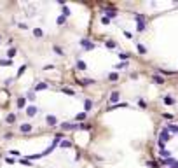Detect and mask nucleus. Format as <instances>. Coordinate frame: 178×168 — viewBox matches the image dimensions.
<instances>
[{
    "mask_svg": "<svg viewBox=\"0 0 178 168\" xmlns=\"http://www.w3.org/2000/svg\"><path fill=\"white\" fill-rule=\"evenodd\" d=\"M19 130H21V133H30V131H32V124H28V123H23L21 126H19Z\"/></svg>",
    "mask_w": 178,
    "mask_h": 168,
    "instance_id": "obj_1",
    "label": "nucleus"
},
{
    "mask_svg": "<svg viewBox=\"0 0 178 168\" xmlns=\"http://www.w3.org/2000/svg\"><path fill=\"white\" fill-rule=\"evenodd\" d=\"M37 112H38V109H37V107H33V105H32V107H28V109H26V114H28V116H30V117H33V116H35V114H37Z\"/></svg>",
    "mask_w": 178,
    "mask_h": 168,
    "instance_id": "obj_2",
    "label": "nucleus"
},
{
    "mask_svg": "<svg viewBox=\"0 0 178 168\" xmlns=\"http://www.w3.org/2000/svg\"><path fill=\"white\" fill-rule=\"evenodd\" d=\"M26 105V98L25 96H21V98H17V109H23Z\"/></svg>",
    "mask_w": 178,
    "mask_h": 168,
    "instance_id": "obj_3",
    "label": "nucleus"
},
{
    "mask_svg": "<svg viewBox=\"0 0 178 168\" xmlns=\"http://www.w3.org/2000/svg\"><path fill=\"white\" fill-rule=\"evenodd\" d=\"M42 89H47V84H46V82H40V84H37V86L33 88V91H42Z\"/></svg>",
    "mask_w": 178,
    "mask_h": 168,
    "instance_id": "obj_4",
    "label": "nucleus"
},
{
    "mask_svg": "<svg viewBox=\"0 0 178 168\" xmlns=\"http://www.w3.org/2000/svg\"><path fill=\"white\" fill-rule=\"evenodd\" d=\"M47 124H49V126H54V124H56V117H54V116H47Z\"/></svg>",
    "mask_w": 178,
    "mask_h": 168,
    "instance_id": "obj_5",
    "label": "nucleus"
},
{
    "mask_svg": "<svg viewBox=\"0 0 178 168\" xmlns=\"http://www.w3.org/2000/svg\"><path fill=\"white\" fill-rule=\"evenodd\" d=\"M33 35H35V37H42V35H44V32H42L40 28H33Z\"/></svg>",
    "mask_w": 178,
    "mask_h": 168,
    "instance_id": "obj_6",
    "label": "nucleus"
},
{
    "mask_svg": "<svg viewBox=\"0 0 178 168\" xmlns=\"http://www.w3.org/2000/svg\"><path fill=\"white\" fill-rule=\"evenodd\" d=\"M12 61L11 60H0V67H9Z\"/></svg>",
    "mask_w": 178,
    "mask_h": 168,
    "instance_id": "obj_7",
    "label": "nucleus"
},
{
    "mask_svg": "<svg viewBox=\"0 0 178 168\" xmlns=\"http://www.w3.org/2000/svg\"><path fill=\"white\" fill-rule=\"evenodd\" d=\"M5 119H7V123H14V121H16V116H14V114H9Z\"/></svg>",
    "mask_w": 178,
    "mask_h": 168,
    "instance_id": "obj_8",
    "label": "nucleus"
},
{
    "mask_svg": "<svg viewBox=\"0 0 178 168\" xmlns=\"http://www.w3.org/2000/svg\"><path fill=\"white\" fill-rule=\"evenodd\" d=\"M14 54H16V49H14V47H11V49L7 51V56H9V58H12Z\"/></svg>",
    "mask_w": 178,
    "mask_h": 168,
    "instance_id": "obj_9",
    "label": "nucleus"
},
{
    "mask_svg": "<svg viewBox=\"0 0 178 168\" xmlns=\"http://www.w3.org/2000/svg\"><path fill=\"white\" fill-rule=\"evenodd\" d=\"M25 70H26V65H21V67H19V70H17V75H23Z\"/></svg>",
    "mask_w": 178,
    "mask_h": 168,
    "instance_id": "obj_10",
    "label": "nucleus"
},
{
    "mask_svg": "<svg viewBox=\"0 0 178 168\" xmlns=\"http://www.w3.org/2000/svg\"><path fill=\"white\" fill-rule=\"evenodd\" d=\"M28 100H35V91H30V93H28Z\"/></svg>",
    "mask_w": 178,
    "mask_h": 168,
    "instance_id": "obj_11",
    "label": "nucleus"
},
{
    "mask_svg": "<svg viewBox=\"0 0 178 168\" xmlns=\"http://www.w3.org/2000/svg\"><path fill=\"white\" fill-rule=\"evenodd\" d=\"M65 23V16H59L58 18V25H63Z\"/></svg>",
    "mask_w": 178,
    "mask_h": 168,
    "instance_id": "obj_12",
    "label": "nucleus"
},
{
    "mask_svg": "<svg viewBox=\"0 0 178 168\" xmlns=\"http://www.w3.org/2000/svg\"><path fill=\"white\" fill-rule=\"evenodd\" d=\"M42 156H44V154H32L30 159H38V158H42Z\"/></svg>",
    "mask_w": 178,
    "mask_h": 168,
    "instance_id": "obj_13",
    "label": "nucleus"
},
{
    "mask_svg": "<svg viewBox=\"0 0 178 168\" xmlns=\"http://www.w3.org/2000/svg\"><path fill=\"white\" fill-rule=\"evenodd\" d=\"M77 67H79V68H81V70H84V68H86V65H84L82 61H77Z\"/></svg>",
    "mask_w": 178,
    "mask_h": 168,
    "instance_id": "obj_14",
    "label": "nucleus"
},
{
    "mask_svg": "<svg viewBox=\"0 0 178 168\" xmlns=\"http://www.w3.org/2000/svg\"><path fill=\"white\" fill-rule=\"evenodd\" d=\"M17 28H21V30H26L28 26H26V23H19V25H17Z\"/></svg>",
    "mask_w": 178,
    "mask_h": 168,
    "instance_id": "obj_15",
    "label": "nucleus"
},
{
    "mask_svg": "<svg viewBox=\"0 0 178 168\" xmlns=\"http://www.w3.org/2000/svg\"><path fill=\"white\" fill-rule=\"evenodd\" d=\"M12 81H14V79H5V81H4V84H5V86H11V84H12Z\"/></svg>",
    "mask_w": 178,
    "mask_h": 168,
    "instance_id": "obj_16",
    "label": "nucleus"
},
{
    "mask_svg": "<svg viewBox=\"0 0 178 168\" xmlns=\"http://www.w3.org/2000/svg\"><path fill=\"white\" fill-rule=\"evenodd\" d=\"M21 165H26V166H32V163H30V161H26V159H21Z\"/></svg>",
    "mask_w": 178,
    "mask_h": 168,
    "instance_id": "obj_17",
    "label": "nucleus"
},
{
    "mask_svg": "<svg viewBox=\"0 0 178 168\" xmlns=\"http://www.w3.org/2000/svg\"><path fill=\"white\" fill-rule=\"evenodd\" d=\"M54 51H56V53H58V54H63V51H61V49H59V47H58V46H54Z\"/></svg>",
    "mask_w": 178,
    "mask_h": 168,
    "instance_id": "obj_18",
    "label": "nucleus"
},
{
    "mask_svg": "<svg viewBox=\"0 0 178 168\" xmlns=\"http://www.w3.org/2000/svg\"><path fill=\"white\" fill-rule=\"evenodd\" d=\"M63 14H65V16H68V14H70V11H68V7H63Z\"/></svg>",
    "mask_w": 178,
    "mask_h": 168,
    "instance_id": "obj_19",
    "label": "nucleus"
},
{
    "mask_svg": "<svg viewBox=\"0 0 178 168\" xmlns=\"http://www.w3.org/2000/svg\"><path fill=\"white\" fill-rule=\"evenodd\" d=\"M70 145H72L70 142H61V147H70Z\"/></svg>",
    "mask_w": 178,
    "mask_h": 168,
    "instance_id": "obj_20",
    "label": "nucleus"
},
{
    "mask_svg": "<svg viewBox=\"0 0 178 168\" xmlns=\"http://www.w3.org/2000/svg\"><path fill=\"white\" fill-rule=\"evenodd\" d=\"M9 154H12V156H19V152H17V151H9Z\"/></svg>",
    "mask_w": 178,
    "mask_h": 168,
    "instance_id": "obj_21",
    "label": "nucleus"
}]
</instances>
